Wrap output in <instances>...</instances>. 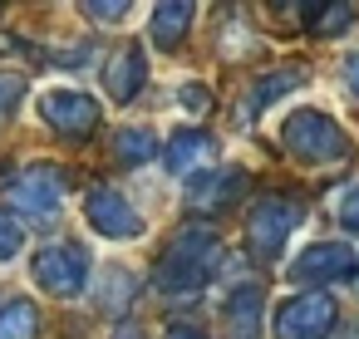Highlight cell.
I'll list each match as a JSON object with an SVG mask.
<instances>
[{
    "mask_svg": "<svg viewBox=\"0 0 359 339\" xmlns=\"http://www.w3.org/2000/svg\"><path fill=\"white\" fill-rule=\"evenodd\" d=\"M217 261H222L217 231L212 226H187V231H177L168 241V251L158 261V290H168V295H197L212 280Z\"/></svg>",
    "mask_w": 359,
    "mask_h": 339,
    "instance_id": "obj_1",
    "label": "cell"
},
{
    "mask_svg": "<svg viewBox=\"0 0 359 339\" xmlns=\"http://www.w3.org/2000/svg\"><path fill=\"white\" fill-rule=\"evenodd\" d=\"M280 143H285V153H290V158L315 162V167L339 162V158L349 153L344 128H339L330 113H320V109H295V113L280 123Z\"/></svg>",
    "mask_w": 359,
    "mask_h": 339,
    "instance_id": "obj_2",
    "label": "cell"
},
{
    "mask_svg": "<svg viewBox=\"0 0 359 339\" xmlns=\"http://www.w3.org/2000/svg\"><path fill=\"white\" fill-rule=\"evenodd\" d=\"M295 226H300V207L290 197H261L251 207V216H246V246H251V256L276 261L285 251V241H290Z\"/></svg>",
    "mask_w": 359,
    "mask_h": 339,
    "instance_id": "obj_3",
    "label": "cell"
},
{
    "mask_svg": "<svg viewBox=\"0 0 359 339\" xmlns=\"http://www.w3.org/2000/svg\"><path fill=\"white\" fill-rule=\"evenodd\" d=\"M334 319H339L334 300H330L325 290H310V295L285 300V305L271 314V329H276V339H325V334L334 329Z\"/></svg>",
    "mask_w": 359,
    "mask_h": 339,
    "instance_id": "obj_4",
    "label": "cell"
},
{
    "mask_svg": "<svg viewBox=\"0 0 359 339\" xmlns=\"http://www.w3.org/2000/svg\"><path fill=\"white\" fill-rule=\"evenodd\" d=\"M89 280V251L84 246H69V241H55L35 256V285L45 295H79Z\"/></svg>",
    "mask_w": 359,
    "mask_h": 339,
    "instance_id": "obj_5",
    "label": "cell"
},
{
    "mask_svg": "<svg viewBox=\"0 0 359 339\" xmlns=\"http://www.w3.org/2000/svg\"><path fill=\"white\" fill-rule=\"evenodd\" d=\"M40 118H45L55 133H65V138H84V133H94V123H99V104H94L84 89L60 84V89H45V94H40Z\"/></svg>",
    "mask_w": 359,
    "mask_h": 339,
    "instance_id": "obj_6",
    "label": "cell"
},
{
    "mask_svg": "<svg viewBox=\"0 0 359 339\" xmlns=\"http://www.w3.org/2000/svg\"><path fill=\"white\" fill-rule=\"evenodd\" d=\"M84 221H89L99 236H109V241H133V236H143V216L133 212V202H128L118 187H94V192L84 197Z\"/></svg>",
    "mask_w": 359,
    "mask_h": 339,
    "instance_id": "obj_7",
    "label": "cell"
},
{
    "mask_svg": "<svg viewBox=\"0 0 359 339\" xmlns=\"http://www.w3.org/2000/svg\"><path fill=\"white\" fill-rule=\"evenodd\" d=\"M65 202V177L55 167H35L15 182V207L30 212V216H55Z\"/></svg>",
    "mask_w": 359,
    "mask_h": 339,
    "instance_id": "obj_8",
    "label": "cell"
},
{
    "mask_svg": "<svg viewBox=\"0 0 359 339\" xmlns=\"http://www.w3.org/2000/svg\"><path fill=\"white\" fill-rule=\"evenodd\" d=\"M349 265H354V251L349 246L320 241V246L300 251V261L290 265V280H339V275H349Z\"/></svg>",
    "mask_w": 359,
    "mask_h": 339,
    "instance_id": "obj_9",
    "label": "cell"
},
{
    "mask_svg": "<svg viewBox=\"0 0 359 339\" xmlns=\"http://www.w3.org/2000/svg\"><path fill=\"white\" fill-rule=\"evenodd\" d=\"M212 138L207 133H197V128H182V133H172L168 143H163V162L172 167V172H192V167H202V162H212Z\"/></svg>",
    "mask_w": 359,
    "mask_h": 339,
    "instance_id": "obj_10",
    "label": "cell"
},
{
    "mask_svg": "<svg viewBox=\"0 0 359 339\" xmlns=\"http://www.w3.org/2000/svg\"><path fill=\"white\" fill-rule=\"evenodd\" d=\"M104 84H109V94L114 99H133L143 84H148V64H143V50H123V55H114L109 60V74H104Z\"/></svg>",
    "mask_w": 359,
    "mask_h": 339,
    "instance_id": "obj_11",
    "label": "cell"
},
{
    "mask_svg": "<svg viewBox=\"0 0 359 339\" xmlns=\"http://www.w3.org/2000/svg\"><path fill=\"white\" fill-rule=\"evenodd\" d=\"M226 324H231L236 339H256V329H261V290H256V285L231 290V300H226Z\"/></svg>",
    "mask_w": 359,
    "mask_h": 339,
    "instance_id": "obj_12",
    "label": "cell"
},
{
    "mask_svg": "<svg viewBox=\"0 0 359 339\" xmlns=\"http://www.w3.org/2000/svg\"><path fill=\"white\" fill-rule=\"evenodd\" d=\"M187 20H192V6H158V11H153L148 35H153L163 50H172V45L187 35Z\"/></svg>",
    "mask_w": 359,
    "mask_h": 339,
    "instance_id": "obj_13",
    "label": "cell"
},
{
    "mask_svg": "<svg viewBox=\"0 0 359 339\" xmlns=\"http://www.w3.org/2000/svg\"><path fill=\"white\" fill-rule=\"evenodd\" d=\"M40 334V310L30 300H11L0 310V339H35Z\"/></svg>",
    "mask_w": 359,
    "mask_h": 339,
    "instance_id": "obj_14",
    "label": "cell"
},
{
    "mask_svg": "<svg viewBox=\"0 0 359 339\" xmlns=\"http://www.w3.org/2000/svg\"><path fill=\"white\" fill-rule=\"evenodd\" d=\"M305 84V74L300 69H285V74H266L261 84H256V94H251V113H261V109H271L276 99H285L290 89H300Z\"/></svg>",
    "mask_w": 359,
    "mask_h": 339,
    "instance_id": "obj_15",
    "label": "cell"
},
{
    "mask_svg": "<svg viewBox=\"0 0 359 339\" xmlns=\"http://www.w3.org/2000/svg\"><path fill=\"white\" fill-rule=\"evenodd\" d=\"M153 153H163V138L153 128H123L118 133V158L123 162H148Z\"/></svg>",
    "mask_w": 359,
    "mask_h": 339,
    "instance_id": "obj_16",
    "label": "cell"
},
{
    "mask_svg": "<svg viewBox=\"0 0 359 339\" xmlns=\"http://www.w3.org/2000/svg\"><path fill=\"white\" fill-rule=\"evenodd\" d=\"M236 182H241V172H217V177H197V187H192V202H197V207H217V202L236 197Z\"/></svg>",
    "mask_w": 359,
    "mask_h": 339,
    "instance_id": "obj_17",
    "label": "cell"
},
{
    "mask_svg": "<svg viewBox=\"0 0 359 339\" xmlns=\"http://www.w3.org/2000/svg\"><path fill=\"white\" fill-rule=\"evenodd\" d=\"M25 251V221H15L11 212H0V265L15 261Z\"/></svg>",
    "mask_w": 359,
    "mask_h": 339,
    "instance_id": "obj_18",
    "label": "cell"
},
{
    "mask_svg": "<svg viewBox=\"0 0 359 339\" xmlns=\"http://www.w3.org/2000/svg\"><path fill=\"white\" fill-rule=\"evenodd\" d=\"M20 99H25V79L0 69V123H6V118L15 113V104H20Z\"/></svg>",
    "mask_w": 359,
    "mask_h": 339,
    "instance_id": "obj_19",
    "label": "cell"
},
{
    "mask_svg": "<svg viewBox=\"0 0 359 339\" xmlns=\"http://www.w3.org/2000/svg\"><path fill=\"white\" fill-rule=\"evenodd\" d=\"M339 221H344L349 231H359V182H354V187L339 197Z\"/></svg>",
    "mask_w": 359,
    "mask_h": 339,
    "instance_id": "obj_20",
    "label": "cell"
},
{
    "mask_svg": "<svg viewBox=\"0 0 359 339\" xmlns=\"http://www.w3.org/2000/svg\"><path fill=\"white\" fill-rule=\"evenodd\" d=\"M89 20H128V6H84Z\"/></svg>",
    "mask_w": 359,
    "mask_h": 339,
    "instance_id": "obj_21",
    "label": "cell"
},
{
    "mask_svg": "<svg viewBox=\"0 0 359 339\" xmlns=\"http://www.w3.org/2000/svg\"><path fill=\"white\" fill-rule=\"evenodd\" d=\"M207 99H212V94H207L202 84H182V109L197 113V109H207Z\"/></svg>",
    "mask_w": 359,
    "mask_h": 339,
    "instance_id": "obj_22",
    "label": "cell"
},
{
    "mask_svg": "<svg viewBox=\"0 0 359 339\" xmlns=\"http://www.w3.org/2000/svg\"><path fill=\"white\" fill-rule=\"evenodd\" d=\"M344 79H349V94H359V55H349V69H344Z\"/></svg>",
    "mask_w": 359,
    "mask_h": 339,
    "instance_id": "obj_23",
    "label": "cell"
},
{
    "mask_svg": "<svg viewBox=\"0 0 359 339\" xmlns=\"http://www.w3.org/2000/svg\"><path fill=\"white\" fill-rule=\"evenodd\" d=\"M168 339H207V334L192 329V324H177V329H168Z\"/></svg>",
    "mask_w": 359,
    "mask_h": 339,
    "instance_id": "obj_24",
    "label": "cell"
}]
</instances>
